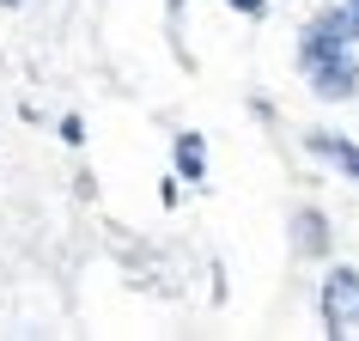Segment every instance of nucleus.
<instances>
[{
    "label": "nucleus",
    "mask_w": 359,
    "mask_h": 341,
    "mask_svg": "<svg viewBox=\"0 0 359 341\" xmlns=\"http://www.w3.org/2000/svg\"><path fill=\"white\" fill-rule=\"evenodd\" d=\"M292 250H299V256H323V250H329V220H323L317 208L292 213Z\"/></svg>",
    "instance_id": "39448f33"
},
{
    "label": "nucleus",
    "mask_w": 359,
    "mask_h": 341,
    "mask_svg": "<svg viewBox=\"0 0 359 341\" xmlns=\"http://www.w3.org/2000/svg\"><path fill=\"white\" fill-rule=\"evenodd\" d=\"M304 152L323 159V165H335L347 183H359V140H347V134H335V128H311L304 134Z\"/></svg>",
    "instance_id": "7ed1b4c3"
},
{
    "label": "nucleus",
    "mask_w": 359,
    "mask_h": 341,
    "mask_svg": "<svg viewBox=\"0 0 359 341\" xmlns=\"http://www.w3.org/2000/svg\"><path fill=\"white\" fill-rule=\"evenodd\" d=\"M0 6H25V0H0Z\"/></svg>",
    "instance_id": "9d476101"
},
{
    "label": "nucleus",
    "mask_w": 359,
    "mask_h": 341,
    "mask_svg": "<svg viewBox=\"0 0 359 341\" xmlns=\"http://www.w3.org/2000/svg\"><path fill=\"white\" fill-rule=\"evenodd\" d=\"M61 140H67V147H86V122H79V116H61Z\"/></svg>",
    "instance_id": "0eeeda50"
},
{
    "label": "nucleus",
    "mask_w": 359,
    "mask_h": 341,
    "mask_svg": "<svg viewBox=\"0 0 359 341\" xmlns=\"http://www.w3.org/2000/svg\"><path fill=\"white\" fill-rule=\"evenodd\" d=\"M299 74L311 79V92L323 104H353L359 98V61H353V43H341V49H323V55L299 61Z\"/></svg>",
    "instance_id": "f257e3e1"
},
{
    "label": "nucleus",
    "mask_w": 359,
    "mask_h": 341,
    "mask_svg": "<svg viewBox=\"0 0 359 341\" xmlns=\"http://www.w3.org/2000/svg\"><path fill=\"white\" fill-rule=\"evenodd\" d=\"M341 13H347V31H353V43H359V0H341Z\"/></svg>",
    "instance_id": "6e6552de"
},
{
    "label": "nucleus",
    "mask_w": 359,
    "mask_h": 341,
    "mask_svg": "<svg viewBox=\"0 0 359 341\" xmlns=\"http://www.w3.org/2000/svg\"><path fill=\"white\" fill-rule=\"evenodd\" d=\"M165 19H170V25L183 19V0H165Z\"/></svg>",
    "instance_id": "1a4fd4ad"
},
{
    "label": "nucleus",
    "mask_w": 359,
    "mask_h": 341,
    "mask_svg": "<svg viewBox=\"0 0 359 341\" xmlns=\"http://www.w3.org/2000/svg\"><path fill=\"white\" fill-rule=\"evenodd\" d=\"M226 6H231V13H244L250 25H256V19H268V0H226Z\"/></svg>",
    "instance_id": "423d86ee"
},
{
    "label": "nucleus",
    "mask_w": 359,
    "mask_h": 341,
    "mask_svg": "<svg viewBox=\"0 0 359 341\" xmlns=\"http://www.w3.org/2000/svg\"><path fill=\"white\" fill-rule=\"evenodd\" d=\"M170 165H177L183 183H208V140L201 134H177L170 140Z\"/></svg>",
    "instance_id": "20e7f679"
},
{
    "label": "nucleus",
    "mask_w": 359,
    "mask_h": 341,
    "mask_svg": "<svg viewBox=\"0 0 359 341\" xmlns=\"http://www.w3.org/2000/svg\"><path fill=\"white\" fill-rule=\"evenodd\" d=\"M317 311H323V335H359V268H329L323 274V293H317Z\"/></svg>",
    "instance_id": "f03ea898"
}]
</instances>
